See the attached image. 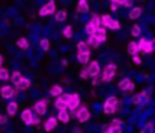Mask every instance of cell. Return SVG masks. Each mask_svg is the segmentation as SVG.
Masks as SVG:
<instances>
[{"label":"cell","mask_w":155,"mask_h":133,"mask_svg":"<svg viewBox=\"0 0 155 133\" xmlns=\"http://www.w3.org/2000/svg\"><path fill=\"white\" fill-rule=\"evenodd\" d=\"M100 18H101V24H104V29H111V30L120 29V24L114 18H111V15L107 14V15H101Z\"/></svg>","instance_id":"1"},{"label":"cell","mask_w":155,"mask_h":133,"mask_svg":"<svg viewBox=\"0 0 155 133\" xmlns=\"http://www.w3.org/2000/svg\"><path fill=\"white\" fill-rule=\"evenodd\" d=\"M21 120H23V121H24L27 126H32V124H39V123H41V120H39L36 115H33L30 109H24V111L21 112Z\"/></svg>","instance_id":"2"},{"label":"cell","mask_w":155,"mask_h":133,"mask_svg":"<svg viewBox=\"0 0 155 133\" xmlns=\"http://www.w3.org/2000/svg\"><path fill=\"white\" fill-rule=\"evenodd\" d=\"M114 75H116V64L110 63V64H107V66L104 67L101 81H103V82H110V81L113 79V76H114Z\"/></svg>","instance_id":"3"},{"label":"cell","mask_w":155,"mask_h":133,"mask_svg":"<svg viewBox=\"0 0 155 133\" xmlns=\"http://www.w3.org/2000/svg\"><path fill=\"white\" fill-rule=\"evenodd\" d=\"M117 97L116 96H111L108 97L105 102H104V114H114L116 112V105H117Z\"/></svg>","instance_id":"4"},{"label":"cell","mask_w":155,"mask_h":133,"mask_svg":"<svg viewBox=\"0 0 155 133\" xmlns=\"http://www.w3.org/2000/svg\"><path fill=\"white\" fill-rule=\"evenodd\" d=\"M68 100H69V94H60L57 96V99L54 100V106L56 109H68Z\"/></svg>","instance_id":"5"},{"label":"cell","mask_w":155,"mask_h":133,"mask_svg":"<svg viewBox=\"0 0 155 133\" xmlns=\"http://www.w3.org/2000/svg\"><path fill=\"white\" fill-rule=\"evenodd\" d=\"M54 12H56V3H54V0H50L47 5H44V6L39 9V15H41V17L51 15Z\"/></svg>","instance_id":"6"},{"label":"cell","mask_w":155,"mask_h":133,"mask_svg":"<svg viewBox=\"0 0 155 133\" xmlns=\"http://www.w3.org/2000/svg\"><path fill=\"white\" fill-rule=\"evenodd\" d=\"M75 115H77V120L80 123H84V121H87L91 118V112H89V109L86 106H81L78 111H75Z\"/></svg>","instance_id":"7"},{"label":"cell","mask_w":155,"mask_h":133,"mask_svg":"<svg viewBox=\"0 0 155 133\" xmlns=\"http://www.w3.org/2000/svg\"><path fill=\"white\" fill-rule=\"evenodd\" d=\"M87 73H89V76L97 78V76L101 73L100 63H98V61H91V63H89V67H87Z\"/></svg>","instance_id":"8"},{"label":"cell","mask_w":155,"mask_h":133,"mask_svg":"<svg viewBox=\"0 0 155 133\" xmlns=\"http://www.w3.org/2000/svg\"><path fill=\"white\" fill-rule=\"evenodd\" d=\"M139 51H142V52H145V54H151L152 52V44H151V41H148V39H140L139 42Z\"/></svg>","instance_id":"9"},{"label":"cell","mask_w":155,"mask_h":133,"mask_svg":"<svg viewBox=\"0 0 155 133\" xmlns=\"http://www.w3.org/2000/svg\"><path fill=\"white\" fill-rule=\"evenodd\" d=\"M15 93H17V90H14L11 85H3L0 88V96L3 99H12L15 96Z\"/></svg>","instance_id":"10"},{"label":"cell","mask_w":155,"mask_h":133,"mask_svg":"<svg viewBox=\"0 0 155 133\" xmlns=\"http://www.w3.org/2000/svg\"><path fill=\"white\" fill-rule=\"evenodd\" d=\"M33 111L38 114V115H44L47 112V100H38L33 106Z\"/></svg>","instance_id":"11"},{"label":"cell","mask_w":155,"mask_h":133,"mask_svg":"<svg viewBox=\"0 0 155 133\" xmlns=\"http://www.w3.org/2000/svg\"><path fill=\"white\" fill-rule=\"evenodd\" d=\"M78 105H80V96H78V94H69L68 109H77Z\"/></svg>","instance_id":"12"},{"label":"cell","mask_w":155,"mask_h":133,"mask_svg":"<svg viewBox=\"0 0 155 133\" xmlns=\"http://www.w3.org/2000/svg\"><path fill=\"white\" fill-rule=\"evenodd\" d=\"M117 85H119V88L122 90V91H133V90H134V84H133V81H131V79H128V78L122 79Z\"/></svg>","instance_id":"13"},{"label":"cell","mask_w":155,"mask_h":133,"mask_svg":"<svg viewBox=\"0 0 155 133\" xmlns=\"http://www.w3.org/2000/svg\"><path fill=\"white\" fill-rule=\"evenodd\" d=\"M94 36L97 38V41H98L100 44H101V42H105V41H107V32H105V29H104V27H98V29L95 30Z\"/></svg>","instance_id":"14"},{"label":"cell","mask_w":155,"mask_h":133,"mask_svg":"<svg viewBox=\"0 0 155 133\" xmlns=\"http://www.w3.org/2000/svg\"><path fill=\"white\" fill-rule=\"evenodd\" d=\"M17 87V91H23V90H27L30 87V79H27V78H21L20 81H18V84L15 85Z\"/></svg>","instance_id":"15"},{"label":"cell","mask_w":155,"mask_h":133,"mask_svg":"<svg viewBox=\"0 0 155 133\" xmlns=\"http://www.w3.org/2000/svg\"><path fill=\"white\" fill-rule=\"evenodd\" d=\"M56 126H57V118H48L47 121H45V124H44V129H45V132H51L53 129H56Z\"/></svg>","instance_id":"16"},{"label":"cell","mask_w":155,"mask_h":133,"mask_svg":"<svg viewBox=\"0 0 155 133\" xmlns=\"http://www.w3.org/2000/svg\"><path fill=\"white\" fill-rule=\"evenodd\" d=\"M77 11H78V12H81V14L89 12V3H87V0H78Z\"/></svg>","instance_id":"17"},{"label":"cell","mask_w":155,"mask_h":133,"mask_svg":"<svg viewBox=\"0 0 155 133\" xmlns=\"http://www.w3.org/2000/svg\"><path fill=\"white\" fill-rule=\"evenodd\" d=\"M77 60H78L80 63H83V64L89 63V60H91V51H87V52H78Z\"/></svg>","instance_id":"18"},{"label":"cell","mask_w":155,"mask_h":133,"mask_svg":"<svg viewBox=\"0 0 155 133\" xmlns=\"http://www.w3.org/2000/svg\"><path fill=\"white\" fill-rule=\"evenodd\" d=\"M57 120L62 121V123H68L69 121V114L66 109H60L59 111V115H57Z\"/></svg>","instance_id":"19"},{"label":"cell","mask_w":155,"mask_h":133,"mask_svg":"<svg viewBox=\"0 0 155 133\" xmlns=\"http://www.w3.org/2000/svg\"><path fill=\"white\" fill-rule=\"evenodd\" d=\"M86 44H87V46H89V48H98V46H100V42L97 41V38H95L94 35H89V36H87Z\"/></svg>","instance_id":"20"},{"label":"cell","mask_w":155,"mask_h":133,"mask_svg":"<svg viewBox=\"0 0 155 133\" xmlns=\"http://www.w3.org/2000/svg\"><path fill=\"white\" fill-rule=\"evenodd\" d=\"M140 15H142V9L140 8H133L128 17H130V20H137Z\"/></svg>","instance_id":"21"},{"label":"cell","mask_w":155,"mask_h":133,"mask_svg":"<svg viewBox=\"0 0 155 133\" xmlns=\"http://www.w3.org/2000/svg\"><path fill=\"white\" fill-rule=\"evenodd\" d=\"M17 108H18V103L17 102H11L9 105H8V115H15L17 114Z\"/></svg>","instance_id":"22"},{"label":"cell","mask_w":155,"mask_h":133,"mask_svg":"<svg viewBox=\"0 0 155 133\" xmlns=\"http://www.w3.org/2000/svg\"><path fill=\"white\" fill-rule=\"evenodd\" d=\"M128 52L131 54V55H137L140 51H139V45L137 42H131V44L128 45Z\"/></svg>","instance_id":"23"},{"label":"cell","mask_w":155,"mask_h":133,"mask_svg":"<svg viewBox=\"0 0 155 133\" xmlns=\"http://www.w3.org/2000/svg\"><path fill=\"white\" fill-rule=\"evenodd\" d=\"M17 46L21 48V49H27V48H29V41H27L26 38H20V39L17 41Z\"/></svg>","instance_id":"24"},{"label":"cell","mask_w":155,"mask_h":133,"mask_svg":"<svg viewBox=\"0 0 155 133\" xmlns=\"http://www.w3.org/2000/svg\"><path fill=\"white\" fill-rule=\"evenodd\" d=\"M63 93V90H62V87L60 85H53L51 88H50V96H60Z\"/></svg>","instance_id":"25"},{"label":"cell","mask_w":155,"mask_h":133,"mask_svg":"<svg viewBox=\"0 0 155 133\" xmlns=\"http://www.w3.org/2000/svg\"><path fill=\"white\" fill-rule=\"evenodd\" d=\"M21 78H23V75H21V73H20L18 70H15V72H12V75H11V79H12V84H15V85L18 84V81H20Z\"/></svg>","instance_id":"26"},{"label":"cell","mask_w":155,"mask_h":133,"mask_svg":"<svg viewBox=\"0 0 155 133\" xmlns=\"http://www.w3.org/2000/svg\"><path fill=\"white\" fill-rule=\"evenodd\" d=\"M91 24H94L97 29L98 27H101V18H100V15H92V18H91V21H89Z\"/></svg>","instance_id":"27"},{"label":"cell","mask_w":155,"mask_h":133,"mask_svg":"<svg viewBox=\"0 0 155 133\" xmlns=\"http://www.w3.org/2000/svg\"><path fill=\"white\" fill-rule=\"evenodd\" d=\"M65 20H66V12H65V11L56 12V21H57V23H62V21H65Z\"/></svg>","instance_id":"28"},{"label":"cell","mask_w":155,"mask_h":133,"mask_svg":"<svg viewBox=\"0 0 155 133\" xmlns=\"http://www.w3.org/2000/svg\"><path fill=\"white\" fill-rule=\"evenodd\" d=\"M111 130H117V129H120L122 127V121L120 120H113L111 123H110V126H108Z\"/></svg>","instance_id":"29"},{"label":"cell","mask_w":155,"mask_h":133,"mask_svg":"<svg viewBox=\"0 0 155 133\" xmlns=\"http://www.w3.org/2000/svg\"><path fill=\"white\" fill-rule=\"evenodd\" d=\"M9 79V72L5 67H0V81H6Z\"/></svg>","instance_id":"30"},{"label":"cell","mask_w":155,"mask_h":133,"mask_svg":"<svg viewBox=\"0 0 155 133\" xmlns=\"http://www.w3.org/2000/svg\"><path fill=\"white\" fill-rule=\"evenodd\" d=\"M77 48H78V52H87V51H89L87 44H86V42H83V41L77 44Z\"/></svg>","instance_id":"31"},{"label":"cell","mask_w":155,"mask_h":133,"mask_svg":"<svg viewBox=\"0 0 155 133\" xmlns=\"http://www.w3.org/2000/svg\"><path fill=\"white\" fill-rule=\"evenodd\" d=\"M63 36H65L66 39H71V38H72V27H71V26H66V27L63 29Z\"/></svg>","instance_id":"32"},{"label":"cell","mask_w":155,"mask_h":133,"mask_svg":"<svg viewBox=\"0 0 155 133\" xmlns=\"http://www.w3.org/2000/svg\"><path fill=\"white\" fill-rule=\"evenodd\" d=\"M39 45H41V48H42L44 51H48V49H50V41H48L47 38L41 39V42H39Z\"/></svg>","instance_id":"33"},{"label":"cell","mask_w":155,"mask_h":133,"mask_svg":"<svg viewBox=\"0 0 155 133\" xmlns=\"http://www.w3.org/2000/svg\"><path fill=\"white\" fill-rule=\"evenodd\" d=\"M140 32H142V30H140V26H137V24H136V26L131 29V36L137 38V36H140Z\"/></svg>","instance_id":"34"},{"label":"cell","mask_w":155,"mask_h":133,"mask_svg":"<svg viewBox=\"0 0 155 133\" xmlns=\"http://www.w3.org/2000/svg\"><path fill=\"white\" fill-rule=\"evenodd\" d=\"M142 133H154V126H152V123H148V124L143 127Z\"/></svg>","instance_id":"35"},{"label":"cell","mask_w":155,"mask_h":133,"mask_svg":"<svg viewBox=\"0 0 155 133\" xmlns=\"http://www.w3.org/2000/svg\"><path fill=\"white\" fill-rule=\"evenodd\" d=\"M133 2L134 0H119V5H122L125 8H131L133 6Z\"/></svg>","instance_id":"36"},{"label":"cell","mask_w":155,"mask_h":133,"mask_svg":"<svg viewBox=\"0 0 155 133\" xmlns=\"http://www.w3.org/2000/svg\"><path fill=\"white\" fill-rule=\"evenodd\" d=\"M142 99H143V96H142V94H136V96L133 97V102H134V105H139V103L142 102Z\"/></svg>","instance_id":"37"},{"label":"cell","mask_w":155,"mask_h":133,"mask_svg":"<svg viewBox=\"0 0 155 133\" xmlns=\"http://www.w3.org/2000/svg\"><path fill=\"white\" fill-rule=\"evenodd\" d=\"M133 61H134L136 64H140V63H142V60H140L139 55H133Z\"/></svg>","instance_id":"38"},{"label":"cell","mask_w":155,"mask_h":133,"mask_svg":"<svg viewBox=\"0 0 155 133\" xmlns=\"http://www.w3.org/2000/svg\"><path fill=\"white\" fill-rule=\"evenodd\" d=\"M81 78H83V79H86V78H89V73H87V69H83V70H81Z\"/></svg>","instance_id":"39"},{"label":"cell","mask_w":155,"mask_h":133,"mask_svg":"<svg viewBox=\"0 0 155 133\" xmlns=\"http://www.w3.org/2000/svg\"><path fill=\"white\" fill-rule=\"evenodd\" d=\"M6 121H8V118H6V115H2V114H0V124H5Z\"/></svg>","instance_id":"40"},{"label":"cell","mask_w":155,"mask_h":133,"mask_svg":"<svg viewBox=\"0 0 155 133\" xmlns=\"http://www.w3.org/2000/svg\"><path fill=\"white\" fill-rule=\"evenodd\" d=\"M117 8H119L117 3H111V5H110V9H111V11H117Z\"/></svg>","instance_id":"41"},{"label":"cell","mask_w":155,"mask_h":133,"mask_svg":"<svg viewBox=\"0 0 155 133\" xmlns=\"http://www.w3.org/2000/svg\"><path fill=\"white\" fill-rule=\"evenodd\" d=\"M151 44H152V51H155V38L151 41Z\"/></svg>","instance_id":"42"},{"label":"cell","mask_w":155,"mask_h":133,"mask_svg":"<svg viewBox=\"0 0 155 133\" xmlns=\"http://www.w3.org/2000/svg\"><path fill=\"white\" fill-rule=\"evenodd\" d=\"M2 64H3V57H2V54H0V67H2Z\"/></svg>","instance_id":"43"},{"label":"cell","mask_w":155,"mask_h":133,"mask_svg":"<svg viewBox=\"0 0 155 133\" xmlns=\"http://www.w3.org/2000/svg\"><path fill=\"white\" fill-rule=\"evenodd\" d=\"M110 2H111V3H117V5H119V0H110Z\"/></svg>","instance_id":"44"}]
</instances>
